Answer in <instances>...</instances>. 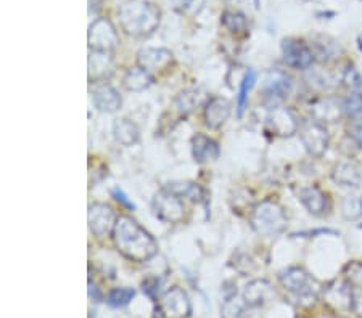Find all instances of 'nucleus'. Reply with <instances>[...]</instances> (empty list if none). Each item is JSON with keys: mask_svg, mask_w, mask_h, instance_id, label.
<instances>
[{"mask_svg": "<svg viewBox=\"0 0 362 318\" xmlns=\"http://www.w3.org/2000/svg\"><path fill=\"white\" fill-rule=\"evenodd\" d=\"M345 280L351 286L362 288V262H350L345 267Z\"/></svg>", "mask_w": 362, "mask_h": 318, "instance_id": "obj_33", "label": "nucleus"}, {"mask_svg": "<svg viewBox=\"0 0 362 318\" xmlns=\"http://www.w3.org/2000/svg\"><path fill=\"white\" fill-rule=\"evenodd\" d=\"M232 111V104L227 98L222 97H214L209 100V102L204 104V124L209 129H219L226 124V121L228 120Z\"/></svg>", "mask_w": 362, "mask_h": 318, "instance_id": "obj_15", "label": "nucleus"}, {"mask_svg": "<svg viewBox=\"0 0 362 318\" xmlns=\"http://www.w3.org/2000/svg\"><path fill=\"white\" fill-rule=\"evenodd\" d=\"M192 153L197 163L204 164L209 163V161H216L221 155V150H219L217 141L203 134H198L192 140Z\"/></svg>", "mask_w": 362, "mask_h": 318, "instance_id": "obj_20", "label": "nucleus"}, {"mask_svg": "<svg viewBox=\"0 0 362 318\" xmlns=\"http://www.w3.org/2000/svg\"><path fill=\"white\" fill-rule=\"evenodd\" d=\"M343 113L348 116V120H359L362 117V93L352 92L351 95L343 100Z\"/></svg>", "mask_w": 362, "mask_h": 318, "instance_id": "obj_30", "label": "nucleus"}, {"mask_svg": "<svg viewBox=\"0 0 362 318\" xmlns=\"http://www.w3.org/2000/svg\"><path fill=\"white\" fill-rule=\"evenodd\" d=\"M168 188L171 190V192H174L175 194H178V196H180L182 199L187 198L192 203L202 201L204 196L203 188L200 187V185L192 183V182H174V183H169Z\"/></svg>", "mask_w": 362, "mask_h": 318, "instance_id": "obj_25", "label": "nucleus"}, {"mask_svg": "<svg viewBox=\"0 0 362 318\" xmlns=\"http://www.w3.org/2000/svg\"><path fill=\"white\" fill-rule=\"evenodd\" d=\"M250 224L258 235L273 238L287 229V216L279 203L273 199H264L256 204L251 211Z\"/></svg>", "mask_w": 362, "mask_h": 318, "instance_id": "obj_3", "label": "nucleus"}, {"mask_svg": "<svg viewBox=\"0 0 362 318\" xmlns=\"http://www.w3.org/2000/svg\"><path fill=\"white\" fill-rule=\"evenodd\" d=\"M290 89H292V80L287 74L280 73V71H273L266 76L263 84V97L266 103L277 104L288 97Z\"/></svg>", "mask_w": 362, "mask_h": 318, "instance_id": "obj_13", "label": "nucleus"}, {"mask_svg": "<svg viewBox=\"0 0 362 318\" xmlns=\"http://www.w3.org/2000/svg\"><path fill=\"white\" fill-rule=\"evenodd\" d=\"M89 229L97 238H107L108 235H113L114 227H116L118 216L108 204L94 203L89 207Z\"/></svg>", "mask_w": 362, "mask_h": 318, "instance_id": "obj_8", "label": "nucleus"}, {"mask_svg": "<svg viewBox=\"0 0 362 318\" xmlns=\"http://www.w3.org/2000/svg\"><path fill=\"white\" fill-rule=\"evenodd\" d=\"M87 42L90 50L100 52V54H108V52L116 49L119 42L116 27L107 18H98L89 27Z\"/></svg>", "mask_w": 362, "mask_h": 318, "instance_id": "obj_7", "label": "nucleus"}, {"mask_svg": "<svg viewBox=\"0 0 362 318\" xmlns=\"http://www.w3.org/2000/svg\"><path fill=\"white\" fill-rule=\"evenodd\" d=\"M89 297L92 299L94 302H100L102 301V294H100L98 288L95 286V284L92 282H89Z\"/></svg>", "mask_w": 362, "mask_h": 318, "instance_id": "obj_36", "label": "nucleus"}, {"mask_svg": "<svg viewBox=\"0 0 362 318\" xmlns=\"http://www.w3.org/2000/svg\"><path fill=\"white\" fill-rule=\"evenodd\" d=\"M173 61V54L166 49H142L137 54V66L149 73L166 69Z\"/></svg>", "mask_w": 362, "mask_h": 318, "instance_id": "obj_16", "label": "nucleus"}, {"mask_svg": "<svg viewBox=\"0 0 362 318\" xmlns=\"http://www.w3.org/2000/svg\"><path fill=\"white\" fill-rule=\"evenodd\" d=\"M200 103H202V95L198 93V90H185L175 98V106L182 115H189Z\"/></svg>", "mask_w": 362, "mask_h": 318, "instance_id": "obj_29", "label": "nucleus"}, {"mask_svg": "<svg viewBox=\"0 0 362 318\" xmlns=\"http://www.w3.org/2000/svg\"><path fill=\"white\" fill-rule=\"evenodd\" d=\"M266 129L273 135L290 137L298 132V121L295 115L284 106L270 108L268 117H266Z\"/></svg>", "mask_w": 362, "mask_h": 318, "instance_id": "obj_11", "label": "nucleus"}, {"mask_svg": "<svg viewBox=\"0 0 362 318\" xmlns=\"http://www.w3.org/2000/svg\"><path fill=\"white\" fill-rule=\"evenodd\" d=\"M332 179L335 183L348 188L359 187L362 182L359 168L351 163H340L338 166H335V169H333L332 172Z\"/></svg>", "mask_w": 362, "mask_h": 318, "instance_id": "obj_21", "label": "nucleus"}, {"mask_svg": "<svg viewBox=\"0 0 362 318\" xmlns=\"http://www.w3.org/2000/svg\"><path fill=\"white\" fill-rule=\"evenodd\" d=\"M113 241L119 253L134 262H147L158 253L153 236L127 216L118 217Z\"/></svg>", "mask_w": 362, "mask_h": 318, "instance_id": "obj_1", "label": "nucleus"}, {"mask_svg": "<svg viewBox=\"0 0 362 318\" xmlns=\"http://www.w3.org/2000/svg\"><path fill=\"white\" fill-rule=\"evenodd\" d=\"M153 76L149 71L140 68V66H136V68L127 69L123 82H125V87L131 90V92H142V90L149 89L153 84Z\"/></svg>", "mask_w": 362, "mask_h": 318, "instance_id": "obj_23", "label": "nucleus"}, {"mask_svg": "<svg viewBox=\"0 0 362 318\" xmlns=\"http://www.w3.org/2000/svg\"><path fill=\"white\" fill-rule=\"evenodd\" d=\"M348 132H350V137L354 140V144L362 148V117H359V120H350Z\"/></svg>", "mask_w": 362, "mask_h": 318, "instance_id": "obj_34", "label": "nucleus"}, {"mask_svg": "<svg viewBox=\"0 0 362 318\" xmlns=\"http://www.w3.org/2000/svg\"><path fill=\"white\" fill-rule=\"evenodd\" d=\"M153 211L160 220L166 224H180L185 219V206L182 198L171 192L168 187L161 188L153 198Z\"/></svg>", "mask_w": 362, "mask_h": 318, "instance_id": "obj_5", "label": "nucleus"}, {"mask_svg": "<svg viewBox=\"0 0 362 318\" xmlns=\"http://www.w3.org/2000/svg\"><path fill=\"white\" fill-rule=\"evenodd\" d=\"M113 137L123 146H132L139 141V129L129 120H118L113 124Z\"/></svg>", "mask_w": 362, "mask_h": 318, "instance_id": "obj_22", "label": "nucleus"}, {"mask_svg": "<svg viewBox=\"0 0 362 318\" xmlns=\"http://www.w3.org/2000/svg\"><path fill=\"white\" fill-rule=\"evenodd\" d=\"M256 82V73L253 69H248L244 76L240 82V90H238V97H237V115L240 117L244 115L246 103H248V93L251 92V89L255 87Z\"/></svg>", "mask_w": 362, "mask_h": 318, "instance_id": "obj_26", "label": "nucleus"}, {"mask_svg": "<svg viewBox=\"0 0 362 318\" xmlns=\"http://www.w3.org/2000/svg\"><path fill=\"white\" fill-rule=\"evenodd\" d=\"M92 100L94 104L97 106L98 111L102 113H114L121 108V95L118 93V90L109 85L105 80L95 82L92 89Z\"/></svg>", "mask_w": 362, "mask_h": 318, "instance_id": "obj_14", "label": "nucleus"}, {"mask_svg": "<svg viewBox=\"0 0 362 318\" xmlns=\"http://www.w3.org/2000/svg\"><path fill=\"white\" fill-rule=\"evenodd\" d=\"M299 201H301L303 206L306 207L308 212H311L312 216L326 214V211L328 209L327 194L323 193L321 188L316 187V185L304 187L301 192H299Z\"/></svg>", "mask_w": 362, "mask_h": 318, "instance_id": "obj_19", "label": "nucleus"}, {"mask_svg": "<svg viewBox=\"0 0 362 318\" xmlns=\"http://www.w3.org/2000/svg\"><path fill=\"white\" fill-rule=\"evenodd\" d=\"M158 308L164 318H189L192 312L189 296L179 286L171 288L163 294Z\"/></svg>", "mask_w": 362, "mask_h": 318, "instance_id": "obj_10", "label": "nucleus"}, {"mask_svg": "<svg viewBox=\"0 0 362 318\" xmlns=\"http://www.w3.org/2000/svg\"><path fill=\"white\" fill-rule=\"evenodd\" d=\"M279 282L301 306H311L321 294V283L301 267H290L279 273Z\"/></svg>", "mask_w": 362, "mask_h": 318, "instance_id": "obj_4", "label": "nucleus"}, {"mask_svg": "<svg viewBox=\"0 0 362 318\" xmlns=\"http://www.w3.org/2000/svg\"><path fill=\"white\" fill-rule=\"evenodd\" d=\"M275 297V289L268 280H255L244 291L245 304L250 307H261Z\"/></svg>", "mask_w": 362, "mask_h": 318, "instance_id": "obj_17", "label": "nucleus"}, {"mask_svg": "<svg viewBox=\"0 0 362 318\" xmlns=\"http://www.w3.org/2000/svg\"><path fill=\"white\" fill-rule=\"evenodd\" d=\"M136 296V291L132 288H113L108 293L107 304L113 308H123L129 304Z\"/></svg>", "mask_w": 362, "mask_h": 318, "instance_id": "obj_28", "label": "nucleus"}, {"mask_svg": "<svg viewBox=\"0 0 362 318\" xmlns=\"http://www.w3.org/2000/svg\"><path fill=\"white\" fill-rule=\"evenodd\" d=\"M323 301L337 312H351L354 310L356 294L354 289L346 280L333 282L323 289Z\"/></svg>", "mask_w": 362, "mask_h": 318, "instance_id": "obj_9", "label": "nucleus"}, {"mask_svg": "<svg viewBox=\"0 0 362 318\" xmlns=\"http://www.w3.org/2000/svg\"><path fill=\"white\" fill-rule=\"evenodd\" d=\"M113 196H114V199H116L118 203H121L123 206L127 207V209H134V207H136V206H134V203H131L129 199H127L126 194L123 193V190L114 188V190H113Z\"/></svg>", "mask_w": 362, "mask_h": 318, "instance_id": "obj_35", "label": "nucleus"}, {"mask_svg": "<svg viewBox=\"0 0 362 318\" xmlns=\"http://www.w3.org/2000/svg\"><path fill=\"white\" fill-rule=\"evenodd\" d=\"M311 115L322 124L337 122L343 115V103H338L333 98H319L311 104Z\"/></svg>", "mask_w": 362, "mask_h": 318, "instance_id": "obj_18", "label": "nucleus"}, {"mask_svg": "<svg viewBox=\"0 0 362 318\" xmlns=\"http://www.w3.org/2000/svg\"><path fill=\"white\" fill-rule=\"evenodd\" d=\"M221 23L228 32H232V34H246V31H248L246 16L240 12L226 10L221 15Z\"/></svg>", "mask_w": 362, "mask_h": 318, "instance_id": "obj_24", "label": "nucleus"}, {"mask_svg": "<svg viewBox=\"0 0 362 318\" xmlns=\"http://www.w3.org/2000/svg\"><path fill=\"white\" fill-rule=\"evenodd\" d=\"M226 2L232 3V5H242V3H248V5H250V3H251V5L255 7V10H256V8H258V5H259L258 0H226Z\"/></svg>", "mask_w": 362, "mask_h": 318, "instance_id": "obj_37", "label": "nucleus"}, {"mask_svg": "<svg viewBox=\"0 0 362 318\" xmlns=\"http://www.w3.org/2000/svg\"><path fill=\"white\" fill-rule=\"evenodd\" d=\"M354 310L359 312L362 315V296H356V304H354Z\"/></svg>", "mask_w": 362, "mask_h": 318, "instance_id": "obj_38", "label": "nucleus"}, {"mask_svg": "<svg viewBox=\"0 0 362 318\" xmlns=\"http://www.w3.org/2000/svg\"><path fill=\"white\" fill-rule=\"evenodd\" d=\"M357 47H359V50L362 52V34L357 37Z\"/></svg>", "mask_w": 362, "mask_h": 318, "instance_id": "obj_39", "label": "nucleus"}, {"mask_svg": "<svg viewBox=\"0 0 362 318\" xmlns=\"http://www.w3.org/2000/svg\"><path fill=\"white\" fill-rule=\"evenodd\" d=\"M282 54L285 63L295 69L311 68L314 60H316L311 47L298 39H285L282 42Z\"/></svg>", "mask_w": 362, "mask_h": 318, "instance_id": "obj_12", "label": "nucleus"}, {"mask_svg": "<svg viewBox=\"0 0 362 318\" xmlns=\"http://www.w3.org/2000/svg\"><path fill=\"white\" fill-rule=\"evenodd\" d=\"M173 8L179 15L197 16L204 5V0H171Z\"/></svg>", "mask_w": 362, "mask_h": 318, "instance_id": "obj_31", "label": "nucleus"}, {"mask_svg": "<svg viewBox=\"0 0 362 318\" xmlns=\"http://www.w3.org/2000/svg\"><path fill=\"white\" fill-rule=\"evenodd\" d=\"M161 13L151 2L145 0H129L118 10L119 25L123 31L131 36H149L160 25Z\"/></svg>", "mask_w": 362, "mask_h": 318, "instance_id": "obj_2", "label": "nucleus"}, {"mask_svg": "<svg viewBox=\"0 0 362 318\" xmlns=\"http://www.w3.org/2000/svg\"><path fill=\"white\" fill-rule=\"evenodd\" d=\"M298 134L309 155L314 156V158H321V156L326 155L328 144H330V135H328L326 126L322 122L316 120L304 121L299 126Z\"/></svg>", "mask_w": 362, "mask_h": 318, "instance_id": "obj_6", "label": "nucleus"}, {"mask_svg": "<svg viewBox=\"0 0 362 318\" xmlns=\"http://www.w3.org/2000/svg\"><path fill=\"white\" fill-rule=\"evenodd\" d=\"M341 82L348 90H351V93L362 90V76L354 66H348L345 69V73L341 76Z\"/></svg>", "mask_w": 362, "mask_h": 318, "instance_id": "obj_32", "label": "nucleus"}, {"mask_svg": "<svg viewBox=\"0 0 362 318\" xmlns=\"http://www.w3.org/2000/svg\"><path fill=\"white\" fill-rule=\"evenodd\" d=\"M341 214L346 220H357L362 216L361 194H348L341 203Z\"/></svg>", "mask_w": 362, "mask_h": 318, "instance_id": "obj_27", "label": "nucleus"}]
</instances>
